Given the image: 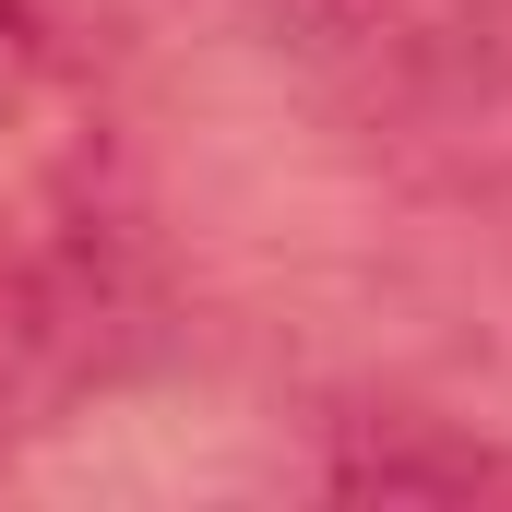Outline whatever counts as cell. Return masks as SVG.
Listing matches in <instances>:
<instances>
[{"label":"cell","instance_id":"cell-1","mask_svg":"<svg viewBox=\"0 0 512 512\" xmlns=\"http://www.w3.org/2000/svg\"><path fill=\"white\" fill-rule=\"evenodd\" d=\"M108 215V120L36 12L0 0V393L60 334Z\"/></svg>","mask_w":512,"mask_h":512}]
</instances>
